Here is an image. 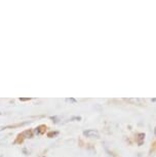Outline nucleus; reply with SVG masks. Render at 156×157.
Masks as SVG:
<instances>
[{
  "instance_id": "nucleus-1",
  "label": "nucleus",
  "mask_w": 156,
  "mask_h": 157,
  "mask_svg": "<svg viewBox=\"0 0 156 157\" xmlns=\"http://www.w3.org/2000/svg\"><path fill=\"white\" fill-rule=\"evenodd\" d=\"M84 135H92V136H98V132L96 130H89V132H85Z\"/></svg>"
}]
</instances>
